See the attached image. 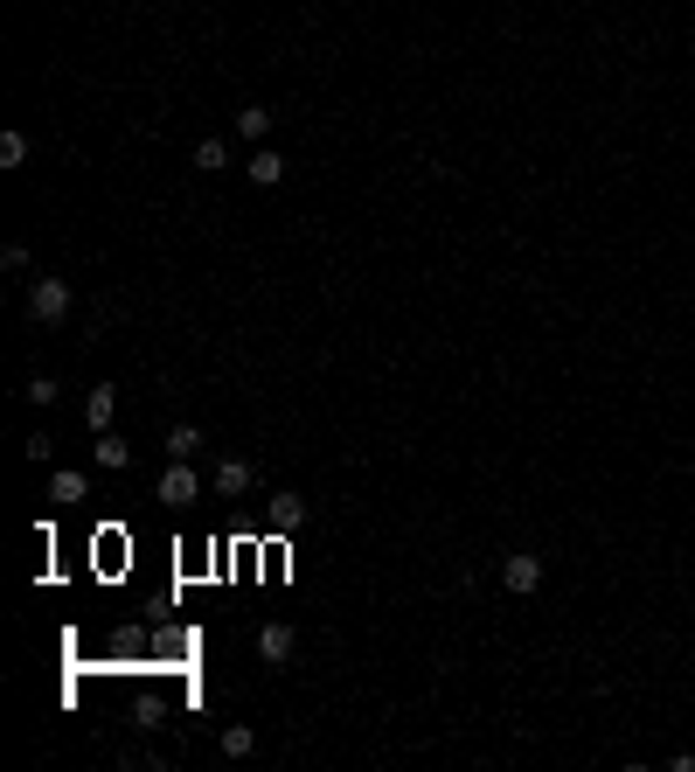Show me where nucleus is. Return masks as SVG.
<instances>
[{
  "instance_id": "f257e3e1",
  "label": "nucleus",
  "mask_w": 695,
  "mask_h": 772,
  "mask_svg": "<svg viewBox=\"0 0 695 772\" xmlns=\"http://www.w3.org/2000/svg\"><path fill=\"white\" fill-rule=\"evenodd\" d=\"M306 515H313V508H306V494H292V487H278L272 501H265V529H272V536L306 529Z\"/></svg>"
},
{
  "instance_id": "f03ea898",
  "label": "nucleus",
  "mask_w": 695,
  "mask_h": 772,
  "mask_svg": "<svg viewBox=\"0 0 695 772\" xmlns=\"http://www.w3.org/2000/svg\"><path fill=\"white\" fill-rule=\"evenodd\" d=\"M28 313H35L42 327L63 320V313H70V286H63V279H35V286H28Z\"/></svg>"
},
{
  "instance_id": "7ed1b4c3",
  "label": "nucleus",
  "mask_w": 695,
  "mask_h": 772,
  "mask_svg": "<svg viewBox=\"0 0 695 772\" xmlns=\"http://www.w3.org/2000/svg\"><path fill=\"white\" fill-rule=\"evenodd\" d=\"M153 494H160L167 508H188V501L202 494V480H195V466H188V460H174L167 473H160V487H153Z\"/></svg>"
},
{
  "instance_id": "20e7f679",
  "label": "nucleus",
  "mask_w": 695,
  "mask_h": 772,
  "mask_svg": "<svg viewBox=\"0 0 695 772\" xmlns=\"http://www.w3.org/2000/svg\"><path fill=\"white\" fill-rule=\"evenodd\" d=\"M501 585H508V592H536V585H543V557H536V550H508Z\"/></svg>"
},
{
  "instance_id": "39448f33",
  "label": "nucleus",
  "mask_w": 695,
  "mask_h": 772,
  "mask_svg": "<svg viewBox=\"0 0 695 772\" xmlns=\"http://www.w3.org/2000/svg\"><path fill=\"white\" fill-rule=\"evenodd\" d=\"M292 647H299V640H292L285 619H265V626H258V654H265V661H292Z\"/></svg>"
},
{
  "instance_id": "423d86ee",
  "label": "nucleus",
  "mask_w": 695,
  "mask_h": 772,
  "mask_svg": "<svg viewBox=\"0 0 695 772\" xmlns=\"http://www.w3.org/2000/svg\"><path fill=\"white\" fill-rule=\"evenodd\" d=\"M112 418H119V397L98 383V390L84 397V425H91V432H112Z\"/></svg>"
},
{
  "instance_id": "0eeeda50",
  "label": "nucleus",
  "mask_w": 695,
  "mask_h": 772,
  "mask_svg": "<svg viewBox=\"0 0 695 772\" xmlns=\"http://www.w3.org/2000/svg\"><path fill=\"white\" fill-rule=\"evenodd\" d=\"M84 494H91V480H84V473H77V466H63V473H56V480H49V501H63V508H77V501H84Z\"/></svg>"
},
{
  "instance_id": "6e6552de",
  "label": "nucleus",
  "mask_w": 695,
  "mask_h": 772,
  "mask_svg": "<svg viewBox=\"0 0 695 772\" xmlns=\"http://www.w3.org/2000/svg\"><path fill=\"white\" fill-rule=\"evenodd\" d=\"M244 174H251V181H258V188H278V181H285V160H278L272 147H258V154L244 160Z\"/></svg>"
},
{
  "instance_id": "1a4fd4ad",
  "label": "nucleus",
  "mask_w": 695,
  "mask_h": 772,
  "mask_svg": "<svg viewBox=\"0 0 695 772\" xmlns=\"http://www.w3.org/2000/svg\"><path fill=\"white\" fill-rule=\"evenodd\" d=\"M216 494H251V460H216Z\"/></svg>"
},
{
  "instance_id": "9d476101",
  "label": "nucleus",
  "mask_w": 695,
  "mask_h": 772,
  "mask_svg": "<svg viewBox=\"0 0 695 772\" xmlns=\"http://www.w3.org/2000/svg\"><path fill=\"white\" fill-rule=\"evenodd\" d=\"M98 466H112V473H119V466H133V446H126L119 432H98Z\"/></svg>"
},
{
  "instance_id": "9b49d317",
  "label": "nucleus",
  "mask_w": 695,
  "mask_h": 772,
  "mask_svg": "<svg viewBox=\"0 0 695 772\" xmlns=\"http://www.w3.org/2000/svg\"><path fill=\"white\" fill-rule=\"evenodd\" d=\"M237 133L265 147V133H272V112H265V105H244V112H237Z\"/></svg>"
},
{
  "instance_id": "f8f14e48",
  "label": "nucleus",
  "mask_w": 695,
  "mask_h": 772,
  "mask_svg": "<svg viewBox=\"0 0 695 772\" xmlns=\"http://www.w3.org/2000/svg\"><path fill=\"white\" fill-rule=\"evenodd\" d=\"M167 453H174V460H195V453H202V432H195V425H174V432H167Z\"/></svg>"
},
{
  "instance_id": "ddd939ff",
  "label": "nucleus",
  "mask_w": 695,
  "mask_h": 772,
  "mask_svg": "<svg viewBox=\"0 0 695 772\" xmlns=\"http://www.w3.org/2000/svg\"><path fill=\"white\" fill-rule=\"evenodd\" d=\"M223 752H230V759H251V752H258V731H251V724H230V731H223Z\"/></svg>"
},
{
  "instance_id": "4468645a",
  "label": "nucleus",
  "mask_w": 695,
  "mask_h": 772,
  "mask_svg": "<svg viewBox=\"0 0 695 772\" xmlns=\"http://www.w3.org/2000/svg\"><path fill=\"white\" fill-rule=\"evenodd\" d=\"M223 160H230V147H223V140H216V133H209V140H202V147H195V167H202V174H216V167H223Z\"/></svg>"
},
{
  "instance_id": "2eb2a0df",
  "label": "nucleus",
  "mask_w": 695,
  "mask_h": 772,
  "mask_svg": "<svg viewBox=\"0 0 695 772\" xmlns=\"http://www.w3.org/2000/svg\"><path fill=\"white\" fill-rule=\"evenodd\" d=\"M21 397H28L35 411H49V404H56V383H49V376H28V390H21Z\"/></svg>"
},
{
  "instance_id": "dca6fc26",
  "label": "nucleus",
  "mask_w": 695,
  "mask_h": 772,
  "mask_svg": "<svg viewBox=\"0 0 695 772\" xmlns=\"http://www.w3.org/2000/svg\"><path fill=\"white\" fill-rule=\"evenodd\" d=\"M28 160V140L21 133H0V167H21Z\"/></svg>"
}]
</instances>
